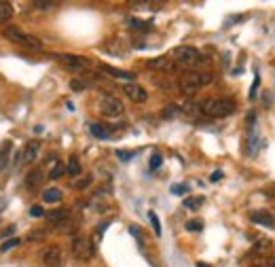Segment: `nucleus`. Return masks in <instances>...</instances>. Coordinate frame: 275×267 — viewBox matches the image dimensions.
<instances>
[{
  "instance_id": "4468645a",
  "label": "nucleus",
  "mask_w": 275,
  "mask_h": 267,
  "mask_svg": "<svg viewBox=\"0 0 275 267\" xmlns=\"http://www.w3.org/2000/svg\"><path fill=\"white\" fill-rule=\"evenodd\" d=\"M102 70H104L106 74H112L114 79H123V81H129V83H133V79H136V74L133 72H127V70H121V68H114V66H102Z\"/></svg>"
},
{
  "instance_id": "58836bf2",
  "label": "nucleus",
  "mask_w": 275,
  "mask_h": 267,
  "mask_svg": "<svg viewBox=\"0 0 275 267\" xmlns=\"http://www.w3.org/2000/svg\"><path fill=\"white\" fill-rule=\"evenodd\" d=\"M258 83H260V79H258V76H256V79H254V87L250 89V100H254V98H256V89H258Z\"/></svg>"
},
{
  "instance_id": "412c9836",
  "label": "nucleus",
  "mask_w": 275,
  "mask_h": 267,
  "mask_svg": "<svg viewBox=\"0 0 275 267\" xmlns=\"http://www.w3.org/2000/svg\"><path fill=\"white\" fill-rule=\"evenodd\" d=\"M13 13H15V9H13L11 2H0V22H9Z\"/></svg>"
},
{
  "instance_id": "20e7f679",
  "label": "nucleus",
  "mask_w": 275,
  "mask_h": 267,
  "mask_svg": "<svg viewBox=\"0 0 275 267\" xmlns=\"http://www.w3.org/2000/svg\"><path fill=\"white\" fill-rule=\"evenodd\" d=\"M174 62H176V66H197V64H201V62H206V57H203L199 51H197L195 47H189V44H182V47H176L174 49Z\"/></svg>"
},
{
  "instance_id": "e433bc0d",
  "label": "nucleus",
  "mask_w": 275,
  "mask_h": 267,
  "mask_svg": "<svg viewBox=\"0 0 275 267\" xmlns=\"http://www.w3.org/2000/svg\"><path fill=\"white\" fill-rule=\"evenodd\" d=\"M187 191H189V187H187V184H174V187H171V193H187Z\"/></svg>"
},
{
  "instance_id": "ddd939ff",
  "label": "nucleus",
  "mask_w": 275,
  "mask_h": 267,
  "mask_svg": "<svg viewBox=\"0 0 275 267\" xmlns=\"http://www.w3.org/2000/svg\"><path fill=\"white\" fill-rule=\"evenodd\" d=\"M250 221L256 222V225H265V227H275V216L271 212H267V210H256V212L250 214Z\"/></svg>"
},
{
  "instance_id": "c9c22d12",
  "label": "nucleus",
  "mask_w": 275,
  "mask_h": 267,
  "mask_svg": "<svg viewBox=\"0 0 275 267\" xmlns=\"http://www.w3.org/2000/svg\"><path fill=\"white\" fill-rule=\"evenodd\" d=\"M176 114H178V108L176 106H168L163 111V119H171V117H176Z\"/></svg>"
},
{
  "instance_id": "4be33fe9",
  "label": "nucleus",
  "mask_w": 275,
  "mask_h": 267,
  "mask_svg": "<svg viewBox=\"0 0 275 267\" xmlns=\"http://www.w3.org/2000/svg\"><path fill=\"white\" fill-rule=\"evenodd\" d=\"M203 201H206V200H203L201 195H199V197H187V200L182 201V206L187 208V210H197V208L203 206Z\"/></svg>"
},
{
  "instance_id": "c85d7f7f",
  "label": "nucleus",
  "mask_w": 275,
  "mask_h": 267,
  "mask_svg": "<svg viewBox=\"0 0 275 267\" xmlns=\"http://www.w3.org/2000/svg\"><path fill=\"white\" fill-rule=\"evenodd\" d=\"M148 219H150V222H152V229H155V235H161V222H159V219H157V214L152 212H148Z\"/></svg>"
},
{
  "instance_id": "b1692460",
  "label": "nucleus",
  "mask_w": 275,
  "mask_h": 267,
  "mask_svg": "<svg viewBox=\"0 0 275 267\" xmlns=\"http://www.w3.org/2000/svg\"><path fill=\"white\" fill-rule=\"evenodd\" d=\"M127 23H129V28H133V30H150V25H152L150 22H140L136 17H129Z\"/></svg>"
},
{
  "instance_id": "f704fd0d",
  "label": "nucleus",
  "mask_w": 275,
  "mask_h": 267,
  "mask_svg": "<svg viewBox=\"0 0 275 267\" xmlns=\"http://www.w3.org/2000/svg\"><path fill=\"white\" fill-rule=\"evenodd\" d=\"M87 85L83 81H79V79H72L70 81V89H72V91H83V89H85Z\"/></svg>"
},
{
  "instance_id": "1a4fd4ad",
  "label": "nucleus",
  "mask_w": 275,
  "mask_h": 267,
  "mask_svg": "<svg viewBox=\"0 0 275 267\" xmlns=\"http://www.w3.org/2000/svg\"><path fill=\"white\" fill-rule=\"evenodd\" d=\"M123 91L127 93V98L131 102H136V104H144L146 100H148V93H146L144 87H140L138 83H125L123 85Z\"/></svg>"
},
{
  "instance_id": "aec40b11",
  "label": "nucleus",
  "mask_w": 275,
  "mask_h": 267,
  "mask_svg": "<svg viewBox=\"0 0 275 267\" xmlns=\"http://www.w3.org/2000/svg\"><path fill=\"white\" fill-rule=\"evenodd\" d=\"M66 172H68V174L70 176H79L81 174V161H79V157H76V155H72V157H70L68 159V165H66Z\"/></svg>"
},
{
  "instance_id": "72a5a7b5",
  "label": "nucleus",
  "mask_w": 275,
  "mask_h": 267,
  "mask_svg": "<svg viewBox=\"0 0 275 267\" xmlns=\"http://www.w3.org/2000/svg\"><path fill=\"white\" fill-rule=\"evenodd\" d=\"M133 155H136V153H133V151H121V149L117 151V157L121 159V161H125V163L129 161V159H133Z\"/></svg>"
},
{
  "instance_id": "f8f14e48",
  "label": "nucleus",
  "mask_w": 275,
  "mask_h": 267,
  "mask_svg": "<svg viewBox=\"0 0 275 267\" xmlns=\"http://www.w3.org/2000/svg\"><path fill=\"white\" fill-rule=\"evenodd\" d=\"M38 153H41V142H38V140H30L21 151V159L25 163H34L38 159Z\"/></svg>"
},
{
  "instance_id": "dca6fc26",
  "label": "nucleus",
  "mask_w": 275,
  "mask_h": 267,
  "mask_svg": "<svg viewBox=\"0 0 275 267\" xmlns=\"http://www.w3.org/2000/svg\"><path fill=\"white\" fill-rule=\"evenodd\" d=\"M11 151H13V142H11V140H4V142L0 144V172H2L6 165H9Z\"/></svg>"
},
{
  "instance_id": "cd10ccee",
  "label": "nucleus",
  "mask_w": 275,
  "mask_h": 267,
  "mask_svg": "<svg viewBox=\"0 0 275 267\" xmlns=\"http://www.w3.org/2000/svg\"><path fill=\"white\" fill-rule=\"evenodd\" d=\"M19 238H11V240H4L2 242V246H0V252H6V250H11V248H15V246H19Z\"/></svg>"
},
{
  "instance_id": "7c9ffc66",
  "label": "nucleus",
  "mask_w": 275,
  "mask_h": 267,
  "mask_svg": "<svg viewBox=\"0 0 275 267\" xmlns=\"http://www.w3.org/2000/svg\"><path fill=\"white\" fill-rule=\"evenodd\" d=\"M49 235V229H36V231H32L28 235V240H42V238H47Z\"/></svg>"
},
{
  "instance_id": "ea45409f",
  "label": "nucleus",
  "mask_w": 275,
  "mask_h": 267,
  "mask_svg": "<svg viewBox=\"0 0 275 267\" xmlns=\"http://www.w3.org/2000/svg\"><path fill=\"white\" fill-rule=\"evenodd\" d=\"M15 233V225H11V227H6L4 231H0V235H2V238H9V235H13Z\"/></svg>"
},
{
  "instance_id": "c03bdc74",
  "label": "nucleus",
  "mask_w": 275,
  "mask_h": 267,
  "mask_svg": "<svg viewBox=\"0 0 275 267\" xmlns=\"http://www.w3.org/2000/svg\"><path fill=\"white\" fill-rule=\"evenodd\" d=\"M4 206V200H0V208H2Z\"/></svg>"
},
{
  "instance_id": "4c0bfd02",
  "label": "nucleus",
  "mask_w": 275,
  "mask_h": 267,
  "mask_svg": "<svg viewBox=\"0 0 275 267\" xmlns=\"http://www.w3.org/2000/svg\"><path fill=\"white\" fill-rule=\"evenodd\" d=\"M30 214L34 216V219H38V216H42V214H44V210H42L41 206H32V208H30Z\"/></svg>"
},
{
  "instance_id": "a18cd8bd",
  "label": "nucleus",
  "mask_w": 275,
  "mask_h": 267,
  "mask_svg": "<svg viewBox=\"0 0 275 267\" xmlns=\"http://www.w3.org/2000/svg\"><path fill=\"white\" fill-rule=\"evenodd\" d=\"M254 267H258V265H254Z\"/></svg>"
},
{
  "instance_id": "79ce46f5",
  "label": "nucleus",
  "mask_w": 275,
  "mask_h": 267,
  "mask_svg": "<svg viewBox=\"0 0 275 267\" xmlns=\"http://www.w3.org/2000/svg\"><path fill=\"white\" fill-rule=\"evenodd\" d=\"M267 267H275V257L269 259V263H267Z\"/></svg>"
},
{
  "instance_id": "393cba45",
  "label": "nucleus",
  "mask_w": 275,
  "mask_h": 267,
  "mask_svg": "<svg viewBox=\"0 0 275 267\" xmlns=\"http://www.w3.org/2000/svg\"><path fill=\"white\" fill-rule=\"evenodd\" d=\"M182 111L187 114H190V117H199V114H201V108H199L197 102H187V104L182 106Z\"/></svg>"
},
{
  "instance_id": "423d86ee",
  "label": "nucleus",
  "mask_w": 275,
  "mask_h": 267,
  "mask_svg": "<svg viewBox=\"0 0 275 267\" xmlns=\"http://www.w3.org/2000/svg\"><path fill=\"white\" fill-rule=\"evenodd\" d=\"M55 60L66 70H72V72H87L89 66H91L87 57H81V55H55Z\"/></svg>"
},
{
  "instance_id": "2f4dec72",
  "label": "nucleus",
  "mask_w": 275,
  "mask_h": 267,
  "mask_svg": "<svg viewBox=\"0 0 275 267\" xmlns=\"http://www.w3.org/2000/svg\"><path fill=\"white\" fill-rule=\"evenodd\" d=\"M91 182H93V178H91V176H85L83 180H74L72 187H74V189H85V187H89Z\"/></svg>"
},
{
  "instance_id": "5701e85b",
  "label": "nucleus",
  "mask_w": 275,
  "mask_h": 267,
  "mask_svg": "<svg viewBox=\"0 0 275 267\" xmlns=\"http://www.w3.org/2000/svg\"><path fill=\"white\" fill-rule=\"evenodd\" d=\"M269 248H271V242L265 240V238H260L256 244H254L252 252H254V254H265V252H269Z\"/></svg>"
},
{
  "instance_id": "2eb2a0df",
  "label": "nucleus",
  "mask_w": 275,
  "mask_h": 267,
  "mask_svg": "<svg viewBox=\"0 0 275 267\" xmlns=\"http://www.w3.org/2000/svg\"><path fill=\"white\" fill-rule=\"evenodd\" d=\"M42 168H32L30 172H28V176H25V187L28 189H36L38 184L42 182Z\"/></svg>"
},
{
  "instance_id": "c756f323",
  "label": "nucleus",
  "mask_w": 275,
  "mask_h": 267,
  "mask_svg": "<svg viewBox=\"0 0 275 267\" xmlns=\"http://www.w3.org/2000/svg\"><path fill=\"white\" fill-rule=\"evenodd\" d=\"M163 163V157H161V153H152V157H150V163H148V168L150 170H157L159 165Z\"/></svg>"
},
{
  "instance_id": "37998d69",
  "label": "nucleus",
  "mask_w": 275,
  "mask_h": 267,
  "mask_svg": "<svg viewBox=\"0 0 275 267\" xmlns=\"http://www.w3.org/2000/svg\"><path fill=\"white\" fill-rule=\"evenodd\" d=\"M197 267H210V265H206V263H197Z\"/></svg>"
},
{
  "instance_id": "6e6552de",
  "label": "nucleus",
  "mask_w": 275,
  "mask_h": 267,
  "mask_svg": "<svg viewBox=\"0 0 275 267\" xmlns=\"http://www.w3.org/2000/svg\"><path fill=\"white\" fill-rule=\"evenodd\" d=\"M41 259H42V263L47 265V267H62V263H63V254H62V248L60 246H47L42 250V254H41Z\"/></svg>"
},
{
  "instance_id": "f3484780",
  "label": "nucleus",
  "mask_w": 275,
  "mask_h": 267,
  "mask_svg": "<svg viewBox=\"0 0 275 267\" xmlns=\"http://www.w3.org/2000/svg\"><path fill=\"white\" fill-rule=\"evenodd\" d=\"M89 132H91L93 138H100V140L110 138V130H108L106 125H102V123H91L89 125Z\"/></svg>"
},
{
  "instance_id": "f257e3e1",
  "label": "nucleus",
  "mask_w": 275,
  "mask_h": 267,
  "mask_svg": "<svg viewBox=\"0 0 275 267\" xmlns=\"http://www.w3.org/2000/svg\"><path fill=\"white\" fill-rule=\"evenodd\" d=\"M201 114H208V117H229V114L235 112V102L227 100V98H208L203 100L201 104Z\"/></svg>"
},
{
  "instance_id": "0eeeda50",
  "label": "nucleus",
  "mask_w": 275,
  "mask_h": 267,
  "mask_svg": "<svg viewBox=\"0 0 275 267\" xmlns=\"http://www.w3.org/2000/svg\"><path fill=\"white\" fill-rule=\"evenodd\" d=\"M100 112L102 114H106V117H121L125 111V106H123V102L117 100V98H112V95H104V98L100 100Z\"/></svg>"
},
{
  "instance_id": "39448f33",
  "label": "nucleus",
  "mask_w": 275,
  "mask_h": 267,
  "mask_svg": "<svg viewBox=\"0 0 275 267\" xmlns=\"http://www.w3.org/2000/svg\"><path fill=\"white\" fill-rule=\"evenodd\" d=\"M70 246H72V254L79 261H89V259H93V254H95V246L87 235H74Z\"/></svg>"
},
{
  "instance_id": "9b49d317",
  "label": "nucleus",
  "mask_w": 275,
  "mask_h": 267,
  "mask_svg": "<svg viewBox=\"0 0 275 267\" xmlns=\"http://www.w3.org/2000/svg\"><path fill=\"white\" fill-rule=\"evenodd\" d=\"M150 70H161V72H174L176 70V62L169 60V57H152L148 62Z\"/></svg>"
},
{
  "instance_id": "a211bd4d",
  "label": "nucleus",
  "mask_w": 275,
  "mask_h": 267,
  "mask_svg": "<svg viewBox=\"0 0 275 267\" xmlns=\"http://www.w3.org/2000/svg\"><path fill=\"white\" fill-rule=\"evenodd\" d=\"M68 214H70V210H66V208H60V210H51V212H44V216H47V221H49V222H53V225H57V222H62Z\"/></svg>"
},
{
  "instance_id": "bb28decb",
  "label": "nucleus",
  "mask_w": 275,
  "mask_h": 267,
  "mask_svg": "<svg viewBox=\"0 0 275 267\" xmlns=\"http://www.w3.org/2000/svg\"><path fill=\"white\" fill-rule=\"evenodd\" d=\"M32 6H36L38 11H51V9H55V2H47V0H36V2H32Z\"/></svg>"
},
{
  "instance_id": "f03ea898",
  "label": "nucleus",
  "mask_w": 275,
  "mask_h": 267,
  "mask_svg": "<svg viewBox=\"0 0 275 267\" xmlns=\"http://www.w3.org/2000/svg\"><path fill=\"white\" fill-rule=\"evenodd\" d=\"M4 36L9 38L11 43H17V44H21V47H25V49H34V51L42 49V41H41V38L28 34V32H23L21 28H17V25H6V28H4Z\"/></svg>"
},
{
  "instance_id": "9d476101",
  "label": "nucleus",
  "mask_w": 275,
  "mask_h": 267,
  "mask_svg": "<svg viewBox=\"0 0 275 267\" xmlns=\"http://www.w3.org/2000/svg\"><path fill=\"white\" fill-rule=\"evenodd\" d=\"M79 225H81V216H74V214H68L66 219H63L62 222H57L55 225V229L60 233H74L76 229H79Z\"/></svg>"
},
{
  "instance_id": "6ab92c4d",
  "label": "nucleus",
  "mask_w": 275,
  "mask_h": 267,
  "mask_svg": "<svg viewBox=\"0 0 275 267\" xmlns=\"http://www.w3.org/2000/svg\"><path fill=\"white\" fill-rule=\"evenodd\" d=\"M62 191L60 189H47L42 193V201H47V203H60L62 201Z\"/></svg>"
},
{
  "instance_id": "a878e982",
  "label": "nucleus",
  "mask_w": 275,
  "mask_h": 267,
  "mask_svg": "<svg viewBox=\"0 0 275 267\" xmlns=\"http://www.w3.org/2000/svg\"><path fill=\"white\" fill-rule=\"evenodd\" d=\"M63 172H66V165H62L60 161H57V163L53 165V170L49 172V178H51V180H57V178L63 176Z\"/></svg>"
},
{
  "instance_id": "a19ab883",
  "label": "nucleus",
  "mask_w": 275,
  "mask_h": 267,
  "mask_svg": "<svg viewBox=\"0 0 275 267\" xmlns=\"http://www.w3.org/2000/svg\"><path fill=\"white\" fill-rule=\"evenodd\" d=\"M220 178H222V172H220V170H216V172H212V176H210V180H212V182H218Z\"/></svg>"
},
{
  "instance_id": "473e14b6",
  "label": "nucleus",
  "mask_w": 275,
  "mask_h": 267,
  "mask_svg": "<svg viewBox=\"0 0 275 267\" xmlns=\"http://www.w3.org/2000/svg\"><path fill=\"white\" fill-rule=\"evenodd\" d=\"M187 229H189V231H201V229H203V222H201L199 219H193V221L187 222Z\"/></svg>"
},
{
  "instance_id": "7ed1b4c3",
  "label": "nucleus",
  "mask_w": 275,
  "mask_h": 267,
  "mask_svg": "<svg viewBox=\"0 0 275 267\" xmlns=\"http://www.w3.org/2000/svg\"><path fill=\"white\" fill-rule=\"evenodd\" d=\"M212 83V74L210 72H184L180 76V89L184 93H195L201 87H206Z\"/></svg>"
}]
</instances>
